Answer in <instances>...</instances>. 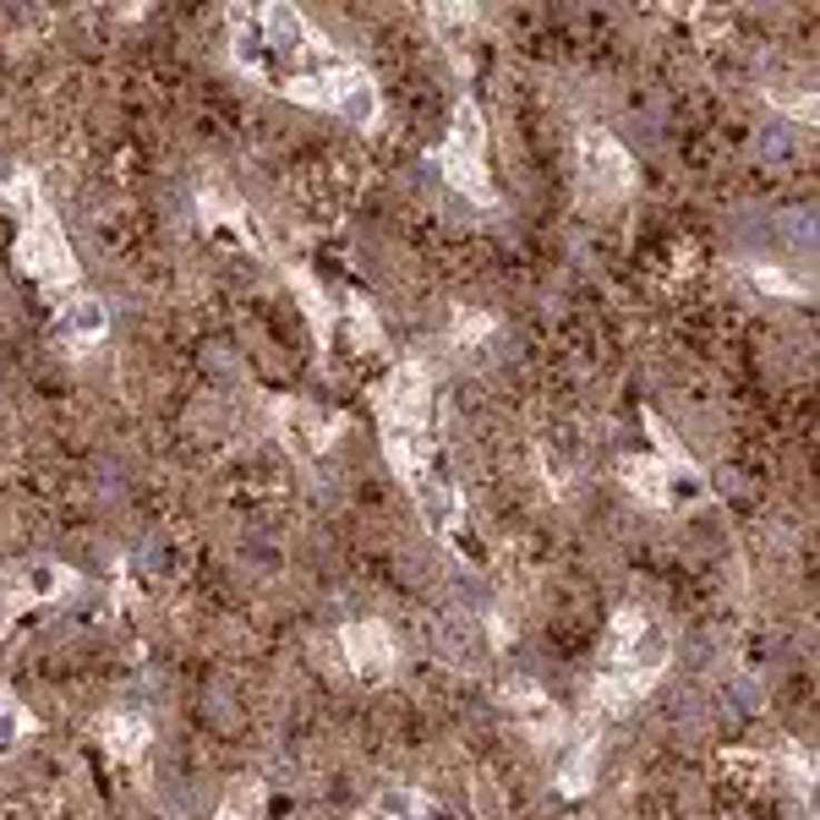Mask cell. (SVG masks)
Returning <instances> with one entry per match:
<instances>
[{
    "label": "cell",
    "instance_id": "3957f363",
    "mask_svg": "<svg viewBox=\"0 0 820 820\" xmlns=\"http://www.w3.org/2000/svg\"><path fill=\"white\" fill-rule=\"evenodd\" d=\"M580 181L591 197H630L634 191V159L630 148L607 127L580 131Z\"/></svg>",
    "mask_w": 820,
    "mask_h": 820
},
{
    "label": "cell",
    "instance_id": "8992f818",
    "mask_svg": "<svg viewBox=\"0 0 820 820\" xmlns=\"http://www.w3.org/2000/svg\"><path fill=\"white\" fill-rule=\"evenodd\" d=\"M56 334H61L71 350H82V345H93V339H105V302L99 296H61V317H56Z\"/></svg>",
    "mask_w": 820,
    "mask_h": 820
},
{
    "label": "cell",
    "instance_id": "2e32d148",
    "mask_svg": "<svg viewBox=\"0 0 820 820\" xmlns=\"http://www.w3.org/2000/svg\"><path fill=\"white\" fill-rule=\"evenodd\" d=\"M362 820H388V816H362Z\"/></svg>",
    "mask_w": 820,
    "mask_h": 820
},
{
    "label": "cell",
    "instance_id": "4fadbf2b",
    "mask_svg": "<svg viewBox=\"0 0 820 820\" xmlns=\"http://www.w3.org/2000/svg\"><path fill=\"white\" fill-rule=\"evenodd\" d=\"M493 328H498L493 313H471V307H460V313H454V345H482Z\"/></svg>",
    "mask_w": 820,
    "mask_h": 820
},
{
    "label": "cell",
    "instance_id": "9c48e42d",
    "mask_svg": "<svg viewBox=\"0 0 820 820\" xmlns=\"http://www.w3.org/2000/svg\"><path fill=\"white\" fill-rule=\"evenodd\" d=\"M105 750L116 760H137L142 755V744H148V722L142 717H105Z\"/></svg>",
    "mask_w": 820,
    "mask_h": 820
},
{
    "label": "cell",
    "instance_id": "5b68a950",
    "mask_svg": "<svg viewBox=\"0 0 820 820\" xmlns=\"http://www.w3.org/2000/svg\"><path fill=\"white\" fill-rule=\"evenodd\" d=\"M345 662H350V673H362V679H383L388 668H394V634L388 624H350L345 630Z\"/></svg>",
    "mask_w": 820,
    "mask_h": 820
},
{
    "label": "cell",
    "instance_id": "30bf717a",
    "mask_svg": "<svg viewBox=\"0 0 820 820\" xmlns=\"http://www.w3.org/2000/svg\"><path fill=\"white\" fill-rule=\"evenodd\" d=\"M339 116L345 121H356V127H373L378 121V88H373V77H350V88H345V99H339Z\"/></svg>",
    "mask_w": 820,
    "mask_h": 820
},
{
    "label": "cell",
    "instance_id": "7a4b0ae2",
    "mask_svg": "<svg viewBox=\"0 0 820 820\" xmlns=\"http://www.w3.org/2000/svg\"><path fill=\"white\" fill-rule=\"evenodd\" d=\"M482 154H487V127H482V110L465 99L454 110V127H448V137H443V148H438V170H443V181L460 187L471 202L493 208L498 191H493V176H487Z\"/></svg>",
    "mask_w": 820,
    "mask_h": 820
},
{
    "label": "cell",
    "instance_id": "5bb4252c",
    "mask_svg": "<svg viewBox=\"0 0 820 820\" xmlns=\"http://www.w3.org/2000/svg\"><path fill=\"white\" fill-rule=\"evenodd\" d=\"M263 810V782H241L225 804H219V820H253Z\"/></svg>",
    "mask_w": 820,
    "mask_h": 820
},
{
    "label": "cell",
    "instance_id": "52a82bcc",
    "mask_svg": "<svg viewBox=\"0 0 820 820\" xmlns=\"http://www.w3.org/2000/svg\"><path fill=\"white\" fill-rule=\"evenodd\" d=\"M624 482H630V493H640L645 504H673V471H668L656 454L624 460Z\"/></svg>",
    "mask_w": 820,
    "mask_h": 820
},
{
    "label": "cell",
    "instance_id": "277c9868",
    "mask_svg": "<svg viewBox=\"0 0 820 820\" xmlns=\"http://www.w3.org/2000/svg\"><path fill=\"white\" fill-rule=\"evenodd\" d=\"M427 411H433V383L416 362L394 367L378 383V416L388 433H427Z\"/></svg>",
    "mask_w": 820,
    "mask_h": 820
},
{
    "label": "cell",
    "instance_id": "ba28073f",
    "mask_svg": "<svg viewBox=\"0 0 820 820\" xmlns=\"http://www.w3.org/2000/svg\"><path fill=\"white\" fill-rule=\"evenodd\" d=\"M596 765H602V733H585L574 750H569V760H564V771H559V788L564 793H585L591 788V777H596Z\"/></svg>",
    "mask_w": 820,
    "mask_h": 820
},
{
    "label": "cell",
    "instance_id": "8fae6325",
    "mask_svg": "<svg viewBox=\"0 0 820 820\" xmlns=\"http://www.w3.org/2000/svg\"><path fill=\"white\" fill-rule=\"evenodd\" d=\"M202 225H225V230H236L241 241H253V230H247V208L236 202V197H219V191H202Z\"/></svg>",
    "mask_w": 820,
    "mask_h": 820
},
{
    "label": "cell",
    "instance_id": "6da1fadb",
    "mask_svg": "<svg viewBox=\"0 0 820 820\" xmlns=\"http://www.w3.org/2000/svg\"><path fill=\"white\" fill-rule=\"evenodd\" d=\"M11 202H17V214H22V236H17V263L45 285V290H61L77 279V257L66 247L61 225H56V214L39 202V187H33V176H22L17 187H11Z\"/></svg>",
    "mask_w": 820,
    "mask_h": 820
},
{
    "label": "cell",
    "instance_id": "9a60e30c",
    "mask_svg": "<svg viewBox=\"0 0 820 820\" xmlns=\"http://www.w3.org/2000/svg\"><path fill=\"white\" fill-rule=\"evenodd\" d=\"M750 274H755V285L765 290V296H782V302H788V296H799V285H793L782 268H771V263H755Z\"/></svg>",
    "mask_w": 820,
    "mask_h": 820
},
{
    "label": "cell",
    "instance_id": "7c38bea8",
    "mask_svg": "<svg viewBox=\"0 0 820 820\" xmlns=\"http://www.w3.org/2000/svg\"><path fill=\"white\" fill-rule=\"evenodd\" d=\"M28 733H33V717L11 700V694H0V750H17V744H28Z\"/></svg>",
    "mask_w": 820,
    "mask_h": 820
}]
</instances>
